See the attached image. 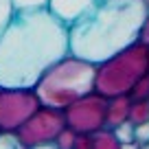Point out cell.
<instances>
[{
	"instance_id": "cell-1",
	"label": "cell",
	"mask_w": 149,
	"mask_h": 149,
	"mask_svg": "<svg viewBox=\"0 0 149 149\" xmlns=\"http://www.w3.org/2000/svg\"><path fill=\"white\" fill-rule=\"evenodd\" d=\"M68 53V24L48 7L13 9L0 31V88H33Z\"/></svg>"
},
{
	"instance_id": "cell-2",
	"label": "cell",
	"mask_w": 149,
	"mask_h": 149,
	"mask_svg": "<svg viewBox=\"0 0 149 149\" xmlns=\"http://www.w3.org/2000/svg\"><path fill=\"white\" fill-rule=\"evenodd\" d=\"M147 11L145 0H103L68 24L70 55L92 64L107 59L138 40Z\"/></svg>"
},
{
	"instance_id": "cell-3",
	"label": "cell",
	"mask_w": 149,
	"mask_h": 149,
	"mask_svg": "<svg viewBox=\"0 0 149 149\" xmlns=\"http://www.w3.org/2000/svg\"><path fill=\"white\" fill-rule=\"evenodd\" d=\"M94 72L97 64L68 53L44 70L33 90L42 105L64 110L74 99L94 90Z\"/></svg>"
},
{
	"instance_id": "cell-4",
	"label": "cell",
	"mask_w": 149,
	"mask_h": 149,
	"mask_svg": "<svg viewBox=\"0 0 149 149\" xmlns=\"http://www.w3.org/2000/svg\"><path fill=\"white\" fill-rule=\"evenodd\" d=\"M147 48L149 46L145 42L136 40L107 59L99 61L94 72V90L103 97L127 94L132 86L138 81V77H143L149 70Z\"/></svg>"
},
{
	"instance_id": "cell-5",
	"label": "cell",
	"mask_w": 149,
	"mask_h": 149,
	"mask_svg": "<svg viewBox=\"0 0 149 149\" xmlns=\"http://www.w3.org/2000/svg\"><path fill=\"white\" fill-rule=\"evenodd\" d=\"M66 127L64 110L40 105L31 116L15 130L24 149H57L55 138Z\"/></svg>"
},
{
	"instance_id": "cell-6",
	"label": "cell",
	"mask_w": 149,
	"mask_h": 149,
	"mask_svg": "<svg viewBox=\"0 0 149 149\" xmlns=\"http://www.w3.org/2000/svg\"><path fill=\"white\" fill-rule=\"evenodd\" d=\"M105 105L107 97L99 94L97 90L74 99L64 107L66 125L77 134H90L99 127H105Z\"/></svg>"
},
{
	"instance_id": "cell-7",
	"label": "cell",
	"mask_w": 149,
	"mask_h": 149,
	"mask_svg": "<svg viewBox=\"0 0 149 149\" xmlns=\"http://www.w3.org/2000/svg\"><path fill=\"white\" fill-rule=\"evenodd\" d=\"M40 105L33 88H0V130L15 132Z\"/></svg>"
},
{
	"instance_id": "cell-8",
	"label": "cell",
	"mask_w": 149,
	"mask_h": 149,
	"mask_svg": "<svg viewBox=\"0 0 149 149\" xmlns=\"http://www.w3.org/2000/svg\"><path fill=\"white\" fill-rule=\"evenodd\" d=\"M103 0H48V9L61 20V22L70 24L84 13L92 11L97 5H101Z\"/></svg>"
},
{
	"instance_id": "cell-9",
	"label": "cell",
	"mask_w": 149,
	"mask_h": 149,
	"mask_svg": "<svg viewBox=\"0 0 149 149\" xmlns=\"http://www.w3.org/2000/svg\"><path fill=\"white\" fill-rule=\"evenodd\" d=\"M130 105H132L130 94L107 97V105H105V127H116V125H121L123 121H127Z\"/></svg>"
},
{
	"instance_id": "cell-10",
	"label": "cell",
	"mask_w": 149,
	"mask_h": 149,
	"mask_svg": "<svg viewBox=\"0 0 149 149\" xmlns=\"http://www.w3.org/2000/svg\"><path fill=\"white\" fill-rule=\"evenodd\" d=\"M90 145L92 149H118V138L112 127H99L90 132Z\"/></svg>"
},
{
	"instance_id": "cell-11",
	"label": "cell",
	"mask_w": 149,
	"mask_h": 149,
	"mask_svg": "<svg viewBox=\"0 0 149 149\" xmlns=\"http://www.w3.org/2000/svg\"><path fill=\"white\" fill-rule=\"evenodd\" d=\"M112 130H114V136L118 138V149H132V147H138V143L134 140V123L123 121L121 125L112 127Z\"/></svg>"
},
{
	"instance_id": "cell-12",
	"label": "cell",
	"mask_w": 149,
	"mask_h": 149,
	"mask_svg": "<svg viewBox=\"0 0 149 149\" xmlns=\"http://www.w3.org/2000/svg\"><path fill=\"white\" fill-rule=\"evenodd\" d=\"M127 121L134 123V125L149 121V99H138V101H132L130 114H127Z\"/></svg>"
},
{
	"instance_id": "cell-13",
	"label": "cell",
	"mask_w": 149,
	"mask_h": 149,
	"mask_svg": "<svg viewBox=\"0 0 149 149\" xmlns=\"http://www.w3.org/2000/svg\"><path fill=\"white\" fill-rule=\"evenodd\" d=\"M127 94H130L132 101H138V99H149V70L143 74V77H138V81L132 86V90H130Z\"/></svg>"
},
{
	"instance_id": "cell-14",
	"label": "cell",
	"mask_w": 149,
	"mask_h": 149,
	"mask_svg": "<svg viewBox=\"0 0 149 149\" xmlns=\"http://www.w3.org/2000/svg\"><path fill=\"white\" fill-rule=\"evenodd\" d=\"M74 138H77V132L70 130V127L66 125L64 130L57 134L55 145H57V149H72V147H74Z\"/></svg>"
},
{
	"instance_id": "cell-15",
	"label": "cell",
	"mask_w": 149,
	"mask_h": 149,
	"mask_svg": "<svg viewBox=\"0 0 149 149\" xmlns=\"http://www.w3.org/2000/svg\"><path fill=\"white\" fill-rule=\"evenodd\" d=\"M0 149H24L18 134L9 130H0Z\"/></svg>"
},
{
	"instance_id": "cell-16",
	"label": "cell",
	"mask_w": 149,
	"mask_h": 149,
	"mask_svg": "<svg viewBox=\"0 0 149 149\" xmlns=\"http://www.w3.org/2000/svg\"><path fill=\"white\" fill-rule=\"evenodd\" d=\"M134 140L138 143V147H147V143H149V121L134 125Z\"/></svg>"
},
{
	"instance_id": "cell-17",
	"label": "cell",
	"mask_w": 149,
	"mask_h": 149,
	"mask_svg": "<svg viewBox=\"0 0 149 149\" xmlns=\"http://www.w3.org/2000/svg\"><path fill=\"white\" fill-rule=\"evenodd\" d=\"M11 13H13V2H11V0H0V31L9 22Z\"/></svg>"
},
{
	"instance_id": "cell-18",
	"label": "cell",
	"mask_w": 149,
	"mask_h": 149,
	"mask_svg": "<svg viewBox=\"0 0 149 149\" xmlns=\"http://www.w3.org/2000/svg\"><path fill=\"white\" fill-rule=\"evenodd\" d=\"M13 9H35V7H46L48 0H11Z\"/></svg>"
},
{
	"instance_id": "cell-19",
	"label": "cell",
	"mask_w": 149,
	"mask_h": 149,
	"mask_svg": "<svg viewBox=\"0 0 149 149\" xmlns=\"http://www.w3.org/2000/svg\"><path fill=\"white\" fill-rule=\"evenodd\" d=\"M72 149H92V145H90V134H77Z\"/></svg>"
},
{
	"instance_id": "cell-20",
	"label": "cell",
	"mask_w": 149,
	"mask_h": 149,
	"mask_svg": "<svg viewBox=\"0 0 149 149\" xmlns=\"http://www.w3.org/2000/svg\"><path fill=\"white\" fill-rule=\"evenodd\" d=\"M138 40H140V42H145V44H149V11H147V15H145V20H143V26H140Z\"/></svg>"
},
{
	"instance_id": "cell-21",
	"label": "cell",
	"mask_w": 149,
	"mask_h": 149,
	"mask_svg": "<svg viewBox=\"0 0 149 149\" xmlns=\"http://www.w3.org/2000/svg\"><path fill=\"white\" fill-rule=\"evenodd\" d=\"M147 46H149V44H147ZM147 64H149V48H147Z\"/></svg>"
},
{
	"instance_id": "cell-22",
	"label": "cell",
	"mask_w": 149,
	"mask_h": 149,
	"mask_svg": "<svg viewBox=\"0 0 149 149\" xmlns=\"http://www.w3.org/2000/svg\"><path fill=\"white\" fill-rule=\"evenodd\" d=\"M145 2H147V7H149V0H145Z\"/></svg>"
},
{
	"instance_id": "cell-23",
	"label": "cell",
	"mask_w": 149,
	"mask_h": 149,
	"mask_svg": "<svg viewBox=\"0 0 149 149\" xmlns=\"http://www.w3.org/2000/svg\"><path fill=\"white\" fill-rule=\"evenodd\" d=\"M147 147H149V143H147Z\"/></svg>"
}]
</instances>
